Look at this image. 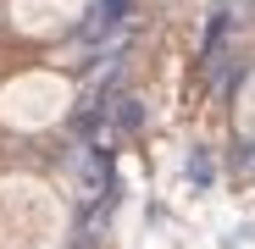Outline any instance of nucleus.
<instances>
[{"label":"nucleus","instance_id":"1","mask_svg":"<svg viewBox=\"0 0 255 249\" xmlns=\"http://www.w3.org/2000/svg\"><path fill=\"white\" fill-rule=\"evenodd\" d=\"M122 17H128V0H95V11H89V28H83V33H89V39H100V33H111Z\"/></svg>","mask_w":255,"mask_h":249},{"label":"nucleus","instance_id":"2","mask_svg":"<svg viewBox=\"0 0 255 249\" xmlns=\"http://www.w3.org/2000/svg\"><path fill=\"white\" fill-rule=\"evenodd\" d=\"M189 177H194V188H205V183H211V155H205V150H194V155H189Z\"/></svg>","mask_w":255,"mask_h":249}]
</instances>
